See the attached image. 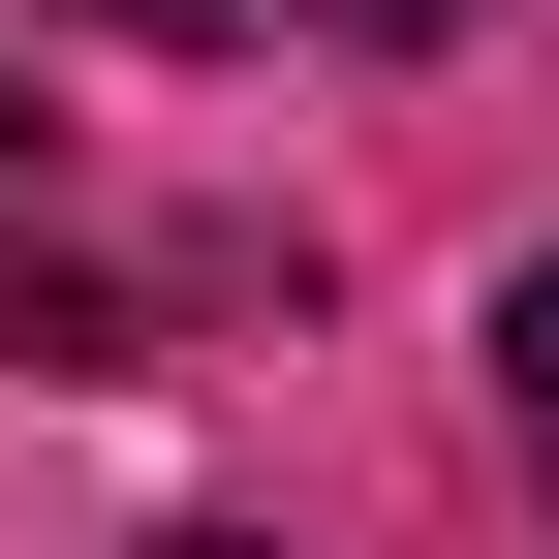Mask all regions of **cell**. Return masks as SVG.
Listing matches in <instances>:
<instances>
[{
    "label": "cell",
    "instance_id": "cell-4",
    "mask_svg": "<svg viewBox=\"0 0 559 559\" xmlns=\"http://www.w3.org/2000/svg\"><path fill=\"white\" fill-rule=\"evenodd\" d=\"M342 32H466V0H342Z\"/></svg>",
    "mask_w": 559,
    "mask_h": 559
},
{
    "label": "cell",
    "instance_id": "cell-5",
    "mask_svg": "<svg viewBox=\"0 0 559 559\" xmlns=\"http://www.w3.org/2000/svg\"><path fill=\"white\" fill-rule=\"evenodd\" d=\"M156 559H280V528H156Z\"/></svg>",
    "mask_w": 559,
    "mask_h": 559
},
{
    "label": "cell",
    "instance_id": "cell-2",
    "mask_svg": "<svg viewBox=\"0 0 559 559\" xmlns=\"http://www.w3.org/2000/svg\"><path fill=\"white\" fill-rule=\"evenodd\" d=\"M94 32H249V0H94Z\"/></svg>",
    "mask_w": 559,
    "mask_h": 559
},
{
    "label": "cell",
    "instance_id": "cell-1",
    "mask_svg": "<svg viewBox=\"0 0 559 559\" xmlns=\"http://www.w3.org/2000/svg\"><path fill=\"white\" fill-rule=\"evenodd\" d=\"M498 466H528V498H559V249L498 280Z\"/></svg>",
    "mask_w": 559,
    "mask_h": 559
},
{
    "label": "cell",
    "instance_id": "cell-3",
    "mask_svg": "<svg viewBox=\"0 0 559 559\" xmlns=\"http://www.w3.org/2000/svg\"><path fill=\"white\" fill-rule=\"evenodd\" d=\"M32 187H62V156H32V94H0V218H32Z\"/></svg>",
    "mask_w": 559,
    "mask_h": 559
}]
</instances>
